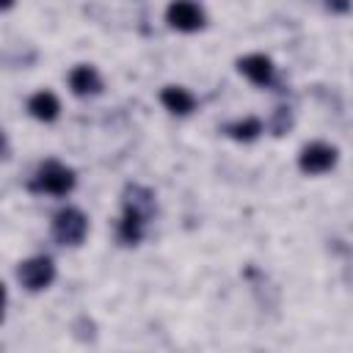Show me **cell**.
<instances>
[{
    "label": "cell",
    "mask_w": 353,
    "mask_h": 353,
    "mask_svg": "<svg viewBox=\"0 0 353 353\" xmlns=\"http://www.w3.org/2000/svg\"><path fill=\"white\" fill-rule=\"evenodd\" d=\"M69 88L77 94V97H88V94H99L102 91V77L97 74L94 66H74L69 72Z\"/></svg>",
    "instance_id": "obj_7"
},
{
    "label": "cell",
    "mask_w": 353,
    "mask_h": 353,
    "mask_svg": "<svg viewBox=\"0 0 353 353\" xmlns=\"http://www.w3.org/2000/svg\"><path fill=\"white\" fill-rule=\"evenodd\" d=\"M165 22L174 28V30H182V33H193L204 25V11L190 3V0H174L168 8H165Z\"/></svg>",
    "instance_id": "obj_4"
},
{
    "label": "cell",
    "mask_w": 353,
    "mask_h": 353,
    "mask_svg": "<svg viewBox=\"0 0 353 353\" xmlns=\"http://www.w3.org/2000/svg\"><path fill=\"white\" fill-rule=\"evenodd\" d=\"M143 223H146L143 215H138L135 210H124V218L119 221V240L124 245H135L143 234Z\"/></svg>",
    "instance_id": "obj_11"
},
{
    "label": "cell",
    "mask_w": 353,
    "mask_h": 353,
    "mask_svg": "<svg viewBox=\"0 0 353 353\" xmlns=\"http://www.w3.org/2000/svg\"><path fill=\"white\" fill-rule=\"evenodd\" d=\"M223 132H226L229 138H234V141H243V143H248V141L259 138V132H262V121L248 116V119H240V121H232V124H226V127H223Z\"/></svg>",
    "instance_id": "obj_12"
},
{
    "label": "cell",
    "mask_w": 353,
    "mask_h": 353,
    "mask_svg": "<svg viewBox=\"0 0 353 353\" xmlns=\"http://www.w3.org/2000/svg\"><path fill=\"white\" fill-rule=\"evenodd\" d=\"M124 210H135L146 221L154 215V193L143 185H127L124 190Z\"/></svg>",
    "instance_id": "obj_8"
},
{
    "label": "cell",
    "mask_w": 353,
    "mask_h": 353,
    "mask_svg": "<svg viewBox=\"0 0 353 353\" xmlns=\"http://www.w3.org/2000/svg\"><path fill=\"white\" fill-rule=\"evenodd\" d=\"M74 188V174L72 168L61 165L58 160H47L39 165V171L30 179V190L36 193H50V196H66Z\"/></svg>",
    "instance_id": "obj_1"
},
{
    "label": "cell",
    "mask_w": 353,
    "mask_h": 353,
    "mask_svg": "<svg viewBox=\"0 0 353 353\" xmlns=\"http://www.w3.org/2000/svg\"><path fill=\"white\" fill-rule=\"evenodd\" d=\"M85 229H88V221L77 207H63L52 218V237L61 245H80L85 237Z\"/></svg>",
    "instance_id": "obj_2"
},
{
    "label": "cell",
    "mask_w": 353,
    "mask_h": 353,
    "mask_svg": "<svg viewBox=\"0 0 353 353\" xmlns=\"http://www.w3.org/2000/svg\"><path fill=\"white\" fill-rule=\"evenodd\" d=\"M160 102H163L171 113H176V116H188V113L196 108L193 94L185 91V88H179V85H165L163 94H160Z\"/></svg>",
    "instance_id": "obj_9"
},
{
    "label": "cell",
    "mask_w": 353,
    "mask_h": 353,
    "mask_svg": "<svg viewBox=\"0 0 353 353\" xmlns=\"http://www.w3.org/2000/svg\"><path fill=\"white\" fill-rule=\"evenodd\" d=\"M290 127H292L290 108H276V110H273V119H270V130H273V135H284Z\"/></svg>",
    "instance_id": "obj_13"
},
{
    "label": "cell",
    "mask_w": 353,
    "mask_h": 353,
    "mask_svg": "<svg viewBox=\"0 0 353 353\" xmlns=\"http://www.w3.org/2000/svg\"><path fill=\"white\" fill-rule=\"evenodd\" d=\"M11 6H14V0H3V8H6V11H8Z\"/></svg>",
    "instance_id": "obj_15"
},
{
    "label": "cell",
    "mask_w": 353,
    "mask_h": 353,
    "mask_svg": "<svg viewBox=\"0 0 353 353\" xmlns=\"http://www.w3.org/2000/svg\"><path fill=\"white\" fill-rule=\"evenodd\" d=\"M237 69H240L251 83H256V85H270V83H273V63H270L268 55H259V52L245 55V58L237 61Z\"/></svg>",
    "instance_id": "obj_6"
},
{
    "label": "cell",
    "mask_w": 353,
    "mask_h": 353,
    "mask_svg": "<svg viewBox=\"0 0 353 353\" xmlns=\"http://www.w3.org/2000/svg\"><path fill=\"white\" fill-rule=\"evenodd\" d=\"M325 8L334 14H345V11H350V0H325Z\"/></svg>",
    "instance_id": "obj_14"
},
{
    "label": "cell",
    "mask_w": 353,
    "mask_h": 353,
    "mask_svg": "<svg viewBox=\"0 0 353 353\" xmlns=\"http://www.w3.org/2000/svg\"><path fill=\"white\" fill-rule=\"evenodd\" d=\"M334 163H336V149L328 143H320V141L303 146L298 154V165L306 174H323V171L334 168Z\"/></svg>",
    "instance_id": "obj_5"
},
{
    "label": "cell",
    "mask_w": 353,
    "mask_h": 353,
    "mask_svg": "<svg viewBox=\"0 0 353 353\" xmlns=\"http://www.w3.org/2000/svg\"><path fill=\"white\" fill-rule=\"evenodd\" d=\"M28 110H30V116L39 119V121H52V119L58 116L61 105H58L55 94H50V91H39V94H33V97L28 99Z\"/></svg>",
    "instance_id": "obj_10"
},
{
    "label": "cell",
    "mask_w": 353,
    "mask_h": 353,
    "mask_svg": "<svg viewBox=\"0 0 353 353\" xmlns=\"http://www.w3.org/2000/svg\"><path fill=\"white\" fill-rule=\"evenodd\" d=\"M17 279H19V284L25 290L39 292V290L50 287V281L55 279V265H52L50 256H33V259H28V262L19 265Z\"/></svg>",
    "instance_id": "obj_3"
}]
</instances>
